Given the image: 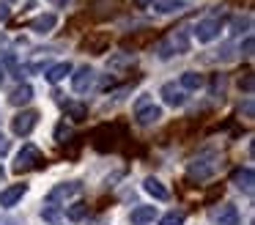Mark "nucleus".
<instances>
[{
  "mask_svg": "<svg viewBox=\"0 0 255 225\" xmlns=\"http://www.w3.org/2000/svg\"><path fill=\"white\" fill-rule=\"evenodd\" d=\"M47 165V159H44V154L39 151L36 146H22V151L17 154V162H14V173H28V170H39V168H44Z\"/></svg>",
  "mask_w": 255,
  "mask_h": 225,
  "instance_id": "nucleus-1",
  "label": "nucleus"
},
{
  "mask_svg": "<svg viewBox=\"0 0 255 225\" xmlns=\"http://www.w3.org/2000/svg\"><path fill=\"white\" fill-rule=\"evenodd\" d=\"M187 49H189V38H187V33H184V30L170 33L167 38H162V41L156 44V55H159V58L181 55V52H187Z\"/></svg>",
  "mask_w": 255,
  "mask_h": 225,
  "instance_id": "nucleus-2",
  "label": "nucleus"
},
{
  "mask_svg": "<svg viewBox=\"0 0 255 225\" xmlns=\"http://www.w3.org/2000/svg\"><path fill=\"white\" fill-rule=\"evenodd\" d=\"M217 154L214 151H203V154H198V157L192 159V162H189V176H192V179H198V181H203V179H209L211 173H214L217 170Z\"/></svg>",
  "mask_w": 255,
  "mask_h": 225,
  "instance_id": "nucleus-3",
  "label": "nucleus"
},
{
  "mask_svg": "<svg viewBox=\"0 0 255 225\" xmlns=\"http://www.w3.org/2000/svg\"><path fill=\"white\" fill-rule=\"evenodd\" d=\"M36 124H39V113H36V110H22V113H17L11 118V132L19 137H25L36 129Z\"/></svg>",
  "mask_w": 255,
  "mask_h": 225,
  "instance_id": "nucleus-4",
  "label": "nucleus"
},
{
  "mask_svg": "<svg viewBox=\"0 0 255 225\" xmlns=\"http://www.w3.org/2000/svg\"><path fill=\"white\" fill-rule=\"evenodd\" d=\"M222 30V19H217V16H211V19H200L198 27H195V36H198V41H214L217 36H220Z\"/></svg>",
  "mask_w": 255,
  "mask_h": 225,
  "instance_id": "nucleus-5",
  "label": "nucleus"
},
{
  "mask_svg": "<svg viewBox=\"0 0 255 225\" xmlns=\"http://www.w3.org/2000/svg\"><path fill=\"white\" fill-rule=\"evenodd\" d=\"M94 80H96V71L91 69V66H80L72 74V88L77 93H85L88 88H94Z\"/></svg>",
  "mask_w": 255,
  "mask_h": 225,
  "instance_id": "nucleus-6",
  "label": "nucleus"
},
{
  "mask_svg": "<svg viewBox=\"0 0 255 225\" xmlns=\"http://www.w3.org/2000/svg\"><path fill=\"white\" fill-rule=\"evenodd\" d=\"M231 184L242 192H253V184H255V173L253 168H236L231 173Z\"/></svg>",
  "mask_w": 255,
  "mask_h": 225,
  "instance_id": "nucleus-7",
  "label": "nucleus"
},
{
  "mask_svg": "<svg viewBox=\"0 0 255 225\" xmlns=\"http://www.w3.org/2000/svg\"><path fill=\"white\" fill-rule=\"evenodd\" d=\"M25 192H28V184H11V187H6V190L0 192V206H3V209L17 206V203L22 201Z\"/></svg>",
  "mask_w": 255,
  "mask_h": 225,
  "instance_id": "nucleus-8",
  "label": "nucleus"
},
{
  "mask_svg": "<svg viewBox=\"0 0 255 225\" xmlns=\"http://www.w3.org/2000/svg\"><path fill=\"white\" fill-rule=\"evenodd\" d=\"M80 192H83V184H80V181H69V184H58L55 190L47 195V201L58 203V201H66V198H72V195H80Z\"/></svg>",
  "mask_w": 255,
  "mask_h": 225,
  "instance_id": "nucleus-9",
  "label": "nucleus"
},
{
  "mask_svg": "<svg viewBox=\"0 0 255 225\" xmlns=\"http://www.w3.org/2000/svg\"><path fill=\"white\" fill-rule=\"evenodd\" d=\"M162 96H165V102L170 104V107H181V104L187 102L184 91L178 85H173V82H165V85H162Z\"/></svg>",
  "mask_w": 255,
  "mask_h": 225,
  "instance_id": "nucleus-10",
  "label": "nucleus"
},
{
  "mask_svg": "<svg viewBox=\"0 0 255 225\" xmlns=\"http://www.w3.org/2000/svg\"><path fill=\"white\" fill-rule=\"evenodd\" d=\"M143 190L148 192L151 198H156V201H167V198H170V192H167V187L162 184L159 179H154V176H148V179L143 181Z\"/></svg>",
  "mask_w": 255,
  "mask_h": 225,
  "instance_id": "nucleus-11",
  "label": "nucleus"
},
{
  "mask_svg": "<svg viewBox=\"0 0 255 225\" xmlns=\"http://www.w3.org/2000/svg\"><path fill=\"white\" fill-rule=\"evenodd\" d=\"M154 11L156 14H178V11L187 8V3L184 0H154Z\"/></svg>",
  "mask_w": 255,
  "mask_h": 225,
  "instance_id": "nucleus-12",
  "label": "nucleus"
},
{
  "mask_svg": "<svg viewBox=\"0 0 255 225\" xmlns=\"http://www.w3.org/2000/svg\"><path fill=\"white\" fill-rule=\"evenodd\" d=\"M159 118H162V107H156V104H148V107L137 110V124L140 126H151Z\"/></svg>",
  "mask_w": 255,
  "mask_h": 225,
  "instance_id": "nucleus-13",
  "label": "nucleus"
},
{
  "mask_svg": "<svg viewBox=\"0 0 255 225\" xmlns=\"http://www.w3.org/2000/svg\"><path fill=\"white\" fill-rule=\"evenodd\" d=\"M55 25H58L55 14H41V16H36V19H30V30H36V33H50Z\"/></svg>",
  "mask_w": 255,
  "mask_h": 225,
  "instance_id": "nucleus-14",
  "label": "nucleus"
},
{
  "mask_svg": "<svg viewBox=\"0 0 255 225\" xmlns=\"http://www.w3.org/2000/svg\"><path fill=\"white\" fill-rule=\"evenodd\" d=\"M66 74H72V63H69V60H63V63H55V66H50L44 77H47V82H61Z\"/></svg>",
  "mask_w": 255,
  "mask_h": 225,
  "instance_id": "nucleus-15",
  "label": "nucleus"
},
{
  "mask_svg": "<svg viewBox=\"0 0 255 225\" xmlns=\"http://www.w3.org/2000/svg\"><path fill=\"white\" fill-rule=\"evenodd\" d=\"M217 223L220 225H239V209L231 206V203H225V206L217 212Z\"/></svg>",
  "mask_w": 255,
  "mask_h": 225,
  "instance_id": "nucleus-16",
  "label": "nucleus"
},
{
  "mask_svg": "<svg viewBox=\"0 0 255 225\" xmlns=\"http://www.w3.org/2000/svg\"><path fill=\"white\" fill-rule=\"evenodd\" d=\"M156 217V206H137L132 209V223L134 225H145Z\"/></svg>",
  "mask_w": 255,
  "mask_h": 225,
  "instance_id": "nucleus-17",
  "label": "nucleus"
},
{
  "mask_svg": "<svg viewBox=\"0 0 255 225\" xmlns=\"http://www.w3.org/2000/svg\"><path fill=\"white\" fill-rule=\"evenodd\" d=\"M63 107H66V115L74 121V124H80V121L88 118V107H85L83 102H66Z\"/></svg>",
  "mask_w": 255,
  "mask_h": 225,
  "instance_id": "nucleus-18",
  "label": "nucleus"
},
{
  "mask_svg": "<svg viewBox=\"0 0 255 225\" xmlns=\"http://www.w3.org/2000/svg\"><path fill=\"white\" fill-rule=\"evenodd\" d=\"M30 99H33V88H30L28 82H22V85L14 88V93H11V104H28Z\"/></svg>",
  "mask_w": 255,
  "mask_h": 225,
  "instance_id": "nucleus-19",
  "label": "nucleus"
},
{
  "mask_svg": "<svg viewBox=\"0 0 255 225\" xmlns=\"http://www.w3.org/2000/svg\"><path fill=\"white\" fill-rule=\"evenodd\" d=\"M200 85H203V74H198V71H184L181 74V88H187V91H198Z\"/></svg>",
  "mask_w": 255,
  "mask_h": 225,
  "instance_id": "nucleus-20",
  "label": "nucleus"
},
{
  "mask_svg": "<svg viewBox=\"0 0 255 225\" xmlns=\"http://www.w3.org/2000/svg\"><path fill=\"white\" fill-rule=\"evenodd\" d=\"M107 44H110V38H107V36H94V38H88V41H85L83 47L99 55V52H105V47H107Z\"/></svg>",
  "mask_w": 255,
  "mask_h": 225,
  "instance_id": "nucleus-21",
  "label": "nucleus"
},
{
  "mask_svg": "<svg viewBox=\"0 0 255 225\" xmlns=\"http://www.w3.org/2000/svg\"><path fill=\"white\" fill-rule=\"evenodd\" d=\"M85 214H88V206H85V203H72V206H66V217L72 220V223H80Z\"/></svg>",
  "mask_w": 255,
  "mask_h": 225,
  "instance_id": "nucleus-22",
  "label": "nucleus"
},
{
  "mask_svg": "<svg viewBox=\"0 0 255 225\" xmlns=\"http://www.w3.org/2000/svg\"><path fill=\"white\" fill-rule=\"evenodd\" d=\"M134 63V55H118V58H110L107 66L110 69H121V66H132Z\"/></svg>",
  "mask_w": 255,
  "mask_h": 225,
  "instance_id": "nucleus-23",
  "label": "nucleus"
},
{
  "mask_svg": "<svg viewBox=\"0 0 255 225\" xmlns=\"http://www.w3.org/2000/svg\"><path fill=\"white\" fill-rule=\"evenodd\" d=\"M159 225H184V212H167L159 220Z\"/></svg>",
  "mask_w": 255,
  "mask_h": 225,
  "instance_id": "nucleus-24",
  "label": "nucleus"
},
{
  "mask_svg": "<svg viewBox=\"0 0 255 225\" xmlns=\"http://www.w3.org/2000/svg\"><path fill=\"white\" fill-rule=\"evenodd\" d=\"M225 85H228V80H225V74H214V80H211V93H225Z\"/></svg>",
  "mask_w": 255,
  "mask_h": 225,
  "instance_id": "nucleus-25",
  "label": "nucleus"
},
{
  "mask_svg": "<svg viewBox=\"0 0 255 225\" xmlns=\"http://www.w3.org/2000/svg\"><path fill=\"white\" fill-rule=\"evenodd\" d=\"M239 88H242L244 93H253V88H255V77H253V71H247V74L239 80Z\"/></svg>",
  "mask_w": 255,
  "mask_h": 225,
  "instance_id": "nucleus-26",
  "label": "nucleus"
},
{
  "mask_svg": "<svg viewBox=\"0 0 255 225\" xmlns=\"http://www.w3.org/2000/svg\"><path fill=\"white\" fill-rule=\"evenodd\" d=\"M239 115H244V118H253V115H255V102H253V96H247V102L239 107Z\"/></svg>",
  "mask_w": 255,
  "mask_h": 225,
  "instance_id": "nucleus-27",
  "label": "nucleus"
},
{
  "mask_svg": "<svg viewBox=\"0 0 255 225\" xmlns=\"http://www.w3.org/2000/svg\"><path fill=\"white\" fill-rule=\"evenodd\" d=\"M253 49H255V41H253V36H247L242 44V55L244 58H253Z\"/></svg>",
  "mask_w": 255,
  "mask_h": 225,
  "instance_id": "nucleus-28",
  "label": "nucleus"
},
{
  "mask_svg": "<svg viewBox=\"0 0 255 225\" xmlns=\"http://www.w3.org/2000/svg\"><path fill=\"white\" fill-rule=\"evenodd\" d=\"M63 137H69V126H66V124H58V129H55V140H58V143H63Z\"/></svg>",
  "mask_w": 255,
  "mask_h": 225,
  "instance_id": "nucleus-29",
  "label": "nucleus"
},
{
  "mask_svg": "<svg viewBox=\"0 0 255 225\" xmlns=\"http://www.w3.org/2000/svg\"><path fill=\"white\" fill-rule=\"evenodd\" d=\"M8 148H11V143H8V137L3 135V132H0V157H6Z\"/></svg>",
  "mask_w": 255,
  "mask_h": 225,
  "instance_id": "nucleus-30",
  "label": "nucleus"
},
{
  "mask_svg": "<svg viewBox=\"0 0 255 225\" xmlns=\"http://www.w3.org/2000/svg\"><path fill=\"white\" fill-rule=\"evenodd\" d=\"M8 16H11V8H8V3H0V22H6Z\"/></svg>",
  "mask_w": 255,
  "mask_h": 225,
  "instance_id": "nucleus-31",
  "label": "nucleus"
},
{
  "mask_svg": "<svg viewBox=\"0 0 255 225\" xmlns=\"http://www.w3.org/2000/svg\"><path fill=\"white\" fill-rule=\"evenodd\" d=\"M58 214H61L58 209H44V212H41V217H44V220H58Z\"/></svg>",
  "mask_w": 255,
  "mask_h": 225,
  "instance_id": "nucleus-32",
  "label": "nucleus"
},
{
  "mask_svg": "<svg viewBox=\"0 0 255 225\" xmlns=\"http://www.w3.org/2000/svg\"><path fill=\"white\" fill-rule=\"evenodd\" d=\"M154 3V0H134V5H137V8H145V5H151Z\"/></svg>",
  "mask_w": 255,
  "mask_h": 225,
  "instance_id": "nucleus-33",
  "label": "nucleus"
},
{
  "mask_svg": "<svg viewBox=\"0 0 255 225\" xmlns=\"http://www.w3.org/2000/svg\"><path fill=\"white\" fill-rule=\"evenodd\" d=\"M52 3H55V5H66L69 0H52Z\"/></svg>",
  "mask_w": 255,
  "mask_h": 225,
  "instance_id": "nucleus-34",
  "label": "nucleus"
},
{
  "mask_svg": "<svg viewBox=\"0 0 255 225\" xmlns=\"http://www.w3.org/2000/svg\"><path fill=\"white\" fill-rule=\"evenodd\" d=\"M3 176H6V170H3V165H0V179H3Z\"/></svg>",
  "mask_w": 255,
  "mask_h": 225,
  "instance_id": "nucleus-35",
  "label": "nucleus"
},
{
  "mask_svg": "<svg viewBox=\"0 0 255 225\" xmlns=\"http://www.w3.org/2000/svg\"><path fill=\"white\" fill-rule=\"evenodd\" d=\"M0 82H3V69H0Z\"/></svg>",
  "mask_w": 255,
  "mask_h": 225,
  "instance_id": "nucleus-36",
  "label": "nucleus"
},
{
  "mask_svg": "<svg viewBox=\"0 0 255 225\" xmlns=\"http://www.w3.org/2000/svg\"><path fill=\"white\" fill-rule=\"evenodd\" d=\"M0 41H3V36H0Z\"/></svg>",
  "mask_w": 255,
  "mask_h": 225,
  "instance_id": "nucleus-37",
  "label": "nucleus"
}]
</instances>
